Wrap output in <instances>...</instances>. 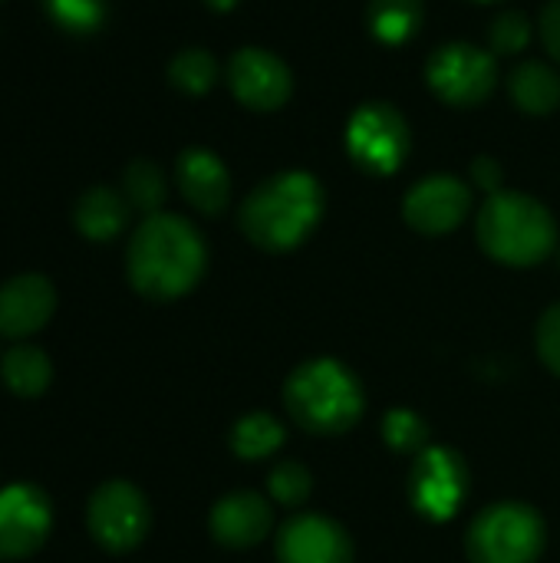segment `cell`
<instances>
[{
	"mask_svg": "<svg viewBox=\"0 0 560 563\" xmlns=\"http://www.w3.org/2000/svg\"><path fill=\"white\" fill-rule=\"evenodd\" d=\"M56 310V290L43 274H17L0 284V336L26 340L40 333Z\"/></svg>",
	"mask_w": 560,
	"mask_h": 563,
	"instance_id": "5bb4252c",
	"label": "cell"
},
{
	"mask_svg": "<svg viewBox=\"0 0 560 563\" xmlns=\"http://www.w3.org/2000/svg\"><path fill=\"white\" fill-rule=\"evenodd\" d=\"M53 528V505L33 482L0 488V561L33 558Z\"/></svg>",
	"mask_w": 560,
	"mask_h": 563,
	"instance_id": "30bf717a",
	"label": "cell"
},
{
	"mask_svg": "<svg viewBox=\"0 0 560 563\" xmlns=\"http://www.w3.org/2000/svg\"><path fill=\"white\" fill-rule=\"evenodd\" d=\"M122 195L125 201L142 211V214H158L162 205H165V195H168V181H165V172L149 162V158H135L125 165V175H122Z\"/></svg>",
	"mask_w": 560,
	"mask_h": 563,
	"instance_id": "603a6c76",
	"label": "cell"
},
{
	"mask_svg": "<svg viewBox=\"0 0 560 563\" xmlns=\"http://www.w3.org/2000/svg\"><path fill=\"white\" fill-rule=\"evenodd\" d=\"M284 426L271 412H248L231 429V452L244 462H261L284 445Z\"/></svg>",
	"mask_w": 560,
	"mask_h": 563,
	"instance_id": "44dd1931",
	"label": "cell"
},
{
	"mask_svg": "<svg viewBox=\"0 0 560 563\" xmlns=\"http://www.w3.org/2000/svg\"><path fill=\"white\" fill-rule=\"evenodd\" d=\"M0 376L7 383L10 393L23 396V399H33L40 393L50 389V379H53V363L50 356L40 350V346H30V343H17L3 353L0 360Z\"/></svg>",
	"mask_w": 560,
	"mask_h": 563,
	"instance_id": "ffe728a7",
	"label": "cell"
},
{
	"mask_svg": "<svg viewBox=\"0 0 560 563\" xmlns=\"http://www.w3.org/2000/svg\"><path fill=\"white\" fill-rule=\"evenodd\" d=\"M383 439L399 455H419L429 449V426L413 409H389L383 419Z\"/></svg>",
	"mask_w": 560,
	"mask_h": 563,
	"instance_id": "d4e9b609",
	"label": "cell"
},
{
	"mask_svg": "<svg viewBox=\"0 0 560 563\" xmlns=\"http://www.w3.org/2000/svg\"><path fill=\"white\" fill-rule=\"evenodd\" d=\"M86 528L99 548H106L112 554H125V551L139 548L152 528L149 498L132 482L112 478L89 495Z\"/></svg>",
	"mask_w": 560,
	"mask_h": 563,
	"instance_id": "ba28073f",
	"label": "cell"
},
{
	"mask_svg": "<svg viewBox=\"0 0 560 563\" xmlns=\"http://www.w3.org/2000/svg\"><path fill=\"white\" fill-rule=\"evenodd\" d=\"M218 59L205 46H185L168 63V82L185 96H205L218 82Z\"/></svg>",
	"mask_w": 560,
	"mask_h": 563,
	"instance_id": "7402d4cb",
	"label": "cell"
},
{
	"mask_svg": "<svg viewBox=\"0 0 560 563\" xmlns=\"http://www.w3.org/2000/svg\"><path fill=\"white\" fill-rule=\"evenodd\" d=\"M426 82L446 106L472 109L492 99L498 86V59L492 49L465 40L442 43L426 59Z\"/></svg>",
	"mask_w": 560,
	"mask_h": 563,
	"instance_id": "52a82bcc",
	"label": "cell"
},
{
	"mask_svg": "<svg viewBox=\"0 0 560 563\" xmlns=\"http://www.w3.org/2000/svg\"><path fill=\"white\" fill-rule=\"evenodd\" d=\"M284 406L310 435H343L350 432L366 406L363 386L337 360H310L297 366L284 383Z\"/></svg>",
	"mask_w": 560,
	"mask_h": 563,
	"instance_id": "277c9868",
	"label": "cell"
},
{
	"mask_svg": "<svg viewBox=\"0 0 560 563\" xmlns=\"http://www.w3.org/2000/svg\"><path fill=\"white\" fill-rule=\"evenodd\" d=\"M228 86L234 92V99L244 109L254 112H274L281 106H287L290 92H294V73L290 66L264 49V46H241L231 53L228 59Z\"/></svg>",
	"mask_w": 560,
	"mask_h": 563,
	"instance_id": "8fae6325",
	"label": "cell"
},
{
	"mask_svg": "<svg viewBox=\"0 0 560 563\" xmlns=\"http://www.w3.org/2000/svg\"><path fill=\"white\" fill-rule=\"evenodd\" d=\"M175 181L198 214H221L231 201V172L211 148H185L175 162Z\"/></svg>",
	"mask_w": 560,
	"mask_h": 563,
	"instance_id": "9a60e30c",
	"label": "cell"
},
{
	"mask_svg": "<svg viewBox=\"0 0 560 563\" xmlns=\"http://www.w3.org/2000/svg\"><path fill=\"white\" fill-rule=\"evenodd\" d=\"M538 30H541V43L545 49L551 53V59H558L560 66V0H551L538 20Z\"/></svg>",
	"mask_w": 560,
	"mask_h": 563,
	"instance_id": "f546056e",
	"label": "cell"
},
{
	"mask_svg": "<svg viewBox=\"0 0 560 563\" xmlns=\"http://www.w3.org/2000/svg\"><path fill=\"white\" fill-rule=\"evenodd\" d=\"M508 96L528 115H548L560 106V76L541 59H525L508 73Z\"/></svg>",
	"mask_w": 560,
	"mask_h": 563,
	"instance_id": "ac0fdd59",
	"label": "cell"
},
{
	"mask_svg": "<svg viewBox=\"0 0 560 563\" xmlns=\"http://www.w3.org/2000/svg\"><path fill=\"white\" fill-rule=\"evenodd\" d=\"M208 531L221 548H231V551L257 548L271 534L267 498H261L257 492L224 495L208 515Z\"/></svg>",
	"mask_w": 560,
	"mask_h": 563,
	"instance_id": "2e32d148",
	"label": "cell"
},
{
	"mask_svg": "<svg viewBox=\"0 0 560 563\" xmlns=\"http://www.w3.org/2000/svg\"><path fill=\"white\" fill-rule=\"evenodd\" d=\"M277 563H353L350 534L327 515H294L277 534Z\"/></svg>",
	"mask_w": 560,
	"mask_h": 563,
	"instance_id": "4fadbf2b",
	"label": "cell"
},
{
	"mask_svg": "<svg viewBox=\"0 0 560 563\" xmlns=\"http://www.w3.org/2000/svg\"><path fill=\"white\" fill-rule=\"evenodd\" d=\"M472 211V188L455 175H429L403 198V218L413 231L439 238L455 231Z\"/></svg>",
	"mask_w": 560,
	"mask_h": 563,
	"instance_id": "7c38bea8",
	"label": "cell"
},
{
	"mask_svg": "<svg viewBox=\"0 0 560 563\" xmlns=\"http://www.w3.org/2000/svg\"><path fill=\"white\" fill-rule=\"evenodd\" d=\"M472 181H475L482 191L495 195V191H502L505 168L498 165V158H492V155H479V158L472 162Z\"/></svg>",
	"mask_w": 560,
	"mask_h": 563,
	"instance_id": "f1b7e54d",
	"label": "cell"
},
{
	"mask_svg": "<svg viewBox=\"0 0 560 563\" xmlns=\"http://www.w3.org/2000/svg\"><path fill=\"white\" fill-rule=\"evenodd\" d=\"M469 498V468L452 449H426L409 472V501L429 521H449Z\"/></svg>",
	"mask_w": 560,
	"mask_h": 563,
	"instance_id": "9c48e42d",
	"label": "cell"
},
{
	"mask_svg": "<svg viewBox=\"0 0 560 563\" xmlns=\"http://www.w3.org/2000/svg\"><path fill=\"white\" fill-rule=\"evenodd\" d=\"M426 20V3L422 0H370L366 7V23L370 33L383 46H403L409 43Z\"/></svg>",
	"mask_w": 560,
	"mask_h": 563,
	"instance_id": "d6986e66",
	"label": "cell"
},
{
	"mask_svg": "<svg viewBox=\"0 0 560 563\" xmlns=\"http://www.w3.org/2000/svg\"><path fill=\"white\" fill-rule=\"evenodd\" d=\"M548 531L535 508L518 501L488 505L469 528L465 551L472 563H538Z\"/></svg>",
	"mask_w": 560,
	"mask_h": 563,
	"instance_id": "8992f818",
	"label": "cell"
},
{
	"mask_svg": "<svg viewBox=\"0 0 560 563\" xmlns=\"http://www.w3.org/2000/svg\"><path fill=\"white\" fill-rule=\"evenodd\" d=\"M475 238L482 251L508 267H535L558 247L554 214L525 191H495L479 208Z\"/></svg>",
	"mask_w": 560,
	"mask_h": 563,
	"instance_id": "3957f363",
	"label": "cell"
},
{
	"mask_svg": "<svg viewBox=\"0 0 560 563\" xmlns=\"http://www.w3.org/2000/svg\"><path fill=\"white\" fill-rule=\"evenodd\" d=\"M347 155L350 162L370 175V178H389L403 168L409 148H413V132L406 115L386 102V99H370L353 109L347 119Z\"/></svg>",
	"mask_w": 560,
	"mask_h": 563,
	"instance_id": "5b68a950",
	"label": "cell"
},
{
	"mask_svg": "<svg viewBox=\"0 0 560 563\" xmlns=\"http://www.w3.org/2000/svg\"><path fill=\"white\" fill-rule=\"evenodd\" d=\"M531 33H535V26H531V16H528V13H521V10H505V13H498V16L492 20V26H488V46H492V53H498V56H515V53L528 49Z\"/></svg>",
	"mask_w": 560,
	"mask_h": 563,
	"instance_id": "484cf974",
	"label": "cell"
},
{
	"mask_svg": "<svg viewBox=\"0 0 560 563\" xmlns=\"http://www.w3.org/2000/svg\"><path fill=\"white\" fill-rule=\"evenodd\" d=\"M323 218V185L310 172H277L257 181L238 211L241 234L267 251L287 254L300 247Z\"/></svg>",
	"mask_w": 560,
	"mask_h": 563,
	"instance_id": "7a4b0ae2",
	"label": "cell"
},
{
	"mask_svg": "<svg viewBox=\"0 0 560 563\" xmlns=\"http://www.w3.org/2000/svg\"><path fill=\"white\" fill-rule=\"evenodd\" d=\"M208 267L201 231L172 211L145 214L125 247V274L139 297L168 303L198 287Z\"/></svg>",
	"mask_w": 560,
	"mask_h": 563,
	"instance_id": "6da1fadb",
	"label": "cell"
},
{
	"mask_svg": "<svg viewBox=\"0 0 560 563\" xmlns=\"http://www.w3.org/2000/svg\"><path fill=\"white\" fill-rule=\"evenodd\" d=\"M40 3H43L46 16L73 36L96 33L109 13V0H40Z\"/></svg>",
	"mask_w": 560,
	"mask_h": 563,
	"instance_id": "cb8c5ba5",
	"label": "cell"
},
{
	"mask_svg": "<svg viewBox=\"0 0 560 563\" xmlns=\"http://www.w3.org/2000/svg\"><path fill=\"white\" fill-rule=\"evenodd\" d=\"M129 211H132V205L125 201L122 191H116L109 185H92L76 198L73 224L89 241H112L129 224Z\"/></svg>",
	"mask_w": 560,
	"mask_h": 563,
	"instance_id": "e0dca14e",
	"label": "cell"
},
{
	"mask_svg": "<svg viewBox=\"0 0 560 563\" xmlns=\"http://www.w3.org/2000/svg\"><path fill=\"white\" fill-rule=\"evenodd\" d=\"M469 3H502V0H469Z\"/></svg>",
	"mask_w": 560,
	"mask_h": 563,
	"instance_id": "1f68e13d",
	"label": "cell"
},
{
	"mask_svg": "<svg viewBox=\"0 0 560 563\" xmlns=\"http://www.w3.org/2000/svg\"><path fill=\"white\" fill-rule=\"evenodd\" d=\"M538 356L560 376V303H551L538 320Z\"/></svg>",
	"mask_w": 560,
	"mask_h": 563,
	"instance_id": "83f0119b",
	"label": "cell"
},
{
	"mask_svg": "<svg viewBox=\"0 0 560 563\" xmlns=\"http://www.w3.org/2000/svg\"><path fill=\"white\" fill-rule=\"evenodd\" d=\"M205 3H208L211 10H218V13H228V10H234L241 0H205Z\"/></svg>",
	"mask_w": 560,
	"mask_h": 563,
	"instance_id": "4dcf8cb0",
	"label": "cell"
},
{
	"mask_svg": "<svg viewBox=\"0 0 560 563\" xmlns=\"http://www.w3.org/2000/svg\"><path fill=\"white\" fill-rule=\"evenodd\" d=\"M267 492L274 495V501H281L287 508H300L314 492V478L300 462H281V465H274V472L267 478Z\"/></svg>",
	"mask_w": 560,
	"mask_h": 563,
	"instance_id": "4316f807",
	"label": "cell"
}]
</instances>
